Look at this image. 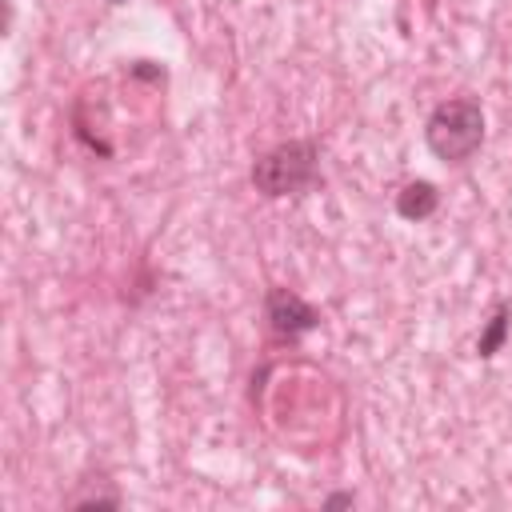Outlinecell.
I'll list each match as a JSON object with an SVG mask.
<instances>
[{"mask_svg": "<svg viewBox=\"0 0 512 512\" xmlns=\"http://www.w3.org/2000/svg\"><path fill=\"white\" fill-rule=\"evenodd\" d=\"M320 180V148L316 140H284L268 148L252 164V188L268 200L276 196H296Z\"/></svg>", "mask_w": 512, "mask_h": 512, "instance_id": "cell-1", "label": "cell"}, {"mask_svg": "<svg viewBox=\"0 0 512 512\" xmlns=\"http://www.w3.org/2000/svg\"><path fill=\"white\" fill-rule=\"evenodd\" d=\"M428 152L444 164H464L484 144V112L476 100H444L424 124Z\"/></svg>", "mask_w": 512, "mask_h": 512, "instance_id": "cell-2", "label": "cell"}, {"mask_svg": "<svg viewBox=\"0 0 512 512\" xmlns=\"http://www.w3.org/2000/svg\"><path fill=\"white\" fill-rule=\"evenodd\" d=\"M264 320H268V328L276 336L300 340L304 332H312L320 324V312L300 292H292V288H268V296H264Z\"/></svg>", "mask_w": 512, "mask_h": 512, "instance_id": "cell-3", "label": "cell"}, {"mask_svg": "<svg viewBox=\"0 0 512 512\" xmlns=\"http://www.w3.org/2000/svg\"><path fill=\"white\" fill-rule=\"evenodd\" d=\"M436 208H440V192H436L432 180H412V184H404V188L396 192V216H400V220L420 224V220H428Z\"/></svg>", "mask_w": 512, "mask_h": 512, "instance_id": "cell-4", "label": "cell"}, {"mask_svg": "<svg viewBox=\"0 0 512 512\" xmlns=\"http://www.w3.org/2000/svg\"><path fill=\"white\" fill-rule=\"evenodd\" d=\"M508 328H512V308H508V304H500V308L492 312V320L484 324V332L476 336V356H480V360H492V356L504 348Z\"/></svg>", "mask_w": 512, "mask_h": 512, "instance_id": "cell-5", "label": "cell"}, {"mask_svg": "<svg viewBox=\"0 0 512 512\" xmlns=\"http://www.w3.org/2000/svg\"><path fill=\"white\" fill-rule=\"evenodd\" d=\"M68 504L72 508H120V496L116 492H84V496H72Z\"/></svg>", "mask_w": 512, "mask_h": 512, "instance_id": "cell-6", "label": "cell"}, {"mask_svg": "<svg viewBox=\"0 0 512 512\" xmlns=\"http://www.w3.org/2000/svg\"><path fill=\"white\" fill-rule=\"evenodd\" d=\"M128 72H132L136 80H164V68H160V64H152V60H136Z\"/></svg>", "mask_w": 512, "mask_h": 512, "instance_id": "cell-7", "label": "cell"}, {"mask_svg": "<svg viewBox=\"0 0 512 512\" xmlns=\"http://www.w3.org/2000/svg\"><path fill=\"white\" fill-rule=\"evenodd\" d=\"M352 504H356L352 492H332V496H324V508H352Z\"/></svg>", "mask_w": 512, "mask_h": 512, "instance_id": "cell-8", "label": "cell"}, {"mask_svg": "<svg viewBox=\"0 0 512 512\" xmlns=\"http://www.w3.org/2000/svg\"><path fill=\"white\" fill-rule=\"evenodd\" d=\"M108 4H124V0H108Z\"/></svg>", "mask_w": 512, "mask_h": 512, "instance_id": "cell-9", "label": "cell"}]
</instances>
